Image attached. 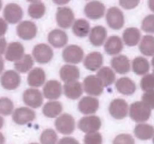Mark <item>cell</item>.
Returning <instances> with one entry per match:
<instances>
[{
    "instance_id": "6da1fadb",
    "label": "cell",
    "mask_w": 154,
    "mask_h": 144,
    "mask_svg": "<svg viewBox=\"0 0 154 144\" xmlns=\"http://www.w3.org/2000/svg\"><path fill=\"white\" fill-rule=\"evenodd\" d=\"M130 118L136 122L147 121L151 116V109L144 102L136 101L130 105L129 109Z\"/></svg>"
},
{
    "instance_id": "7a4b0ae2",
    "label": "cell",
    "mask_w": 154,
    "mask_h": 144,
    "mask_svg": "<svg viewBox=\"0 0 154 144\" xmlns=\"http://www.w3.org/2000/svg\"><path fill=\"white\" fill-rule=\"evenodd\" d=\"M106 22L114 30H119L124 26L125 18L123 11L117 7H111L106 13Z\"/></svg>"
},
{
    "instance_id": "3957f363",
    "label": "cell",
    "mask_w": 154,
    "mask_h": 144,
    "mask_svg": "<svg viewBox=\"0 0 154 144\" xmlns=\"http://www.w3.org/2000/svg\"><path fill=\"white\" fill-rule=\"evenodd\" d=\"M55 127L63 134H71L75 129V118L69 113L62 114L56 119Z\"/></svg>"
},
{
    "instance_id": "277c9868",
    "label": "cell",
    "mask_w": 154,
    "mask_h": 144,
    "mask_svg": "<svg viewBox=\"0 0 154 144\" xmlns=\"http://www.w3.org/2000/svg\"><path fill=\"white\" fill-rule=\"evenodd\" d=\"M102 126V121L97 116H87L79 120L78 128L86 134L98 132Z\"/></svg>"
},
{
    "instance_id": "5b68a950",
    "label": "cell",
    "mask_w": 154,
    "mask_h": 144,
    "mask_svg": "<svg viewBox=\"0 0 154 144\" xmlns=\"http://www.w3.org/2000/svg\"><path fill=\"white\" fill-rule=\"evenodd\" d=\"M83 86L85 92L90 96H99L103 92L104 86L96 75L86 76Z\"/></svg>"
},
{
    "instance_id": "8992f818",
    "label": "cell",
    "mask_w": 154,
    "mask_h": 144,
    "mask_svg": "<svg viewBox=\"0 0 154 144\" xmlns=\"http://www.w3.org/2000/svg\"><path fill=\"white\" fill-rule=\"evenodd\" d=\"M32 56L38 63L46 64L51 62L54 57V51L49 45L38 44L33 48Z\"/></svg>"
},
{
    "instance_id": "52a82bcc",
    "label": "cell",
    "mask_w": 154,
    "mask_h": 144,
    "mask_svg": "<svg viewBox=\"0 0 154 144\" xmlns=\"http://www.w3.org/2000/svg\"><path fill=\"white\" fill-rule=\"evenodd\" d=\"M84 52L81 46L71 44L66 46L63 51V58L65 62L72 64H78L84 59Z\"/></svg>"
},
{
    "instance_id": "ba28073f",
    "label": "cell",
    "mask_w": 154,
    "mask_h": 144,
    "mask_svg": "<svg viewBox=\"0 0 154 144\" xmlns=\"http://www.w3.org/2000/svg\"><path fill=\"white\" fill-rule=\"evenodd\" d=\"M56 18L58 26L63 28H70L75 22L73 10L66 6H61L57 8Z\"/></svg>"
},
{
    "instance_id": "9c48e42d",
    "label": "cell",
    "mask_w": 154,
    "mask_h": 144,
    "mask_svg": "<svg viewBox=\"0 0 154 144\" xmlns=\"http://www.w3.org/2000/svg\"><path fill=\"white\" fill-rule=\"evenodd\" d=\"M3 16L6 22L11 24H16L22 20L23 11L19 4L16 3H9L5 7Z\"/></svg>"
},
{
    "instance_id": "30bf717a",
    "label": "cell",
    "mask_w": 154,
    "mask_h": 144,
    "mask_svg": "<svg viewBox=\"0 0 154 144\" xmlns=\"http://www.w3.org/2000/svg\"><path fill=\"white\" fill-rule=\"evenodd\" d=\"M129 109L127 102L122 98L114 99L109 105L110 114L116 119H123L126 118L129 112Z\"/></svg>"
},
{
    "instance_id": "8fae6325",
    "label": "cell",
    "mask_w": 154,
    "mask_h": 144,
    "mask_svg": "<svg viewBox=\"0 0 154 144\" xmlns=\"http://www.w3.org/2000/svg\"><path fill=\"white\" fill-rule=\"evenodd\" d=\"M35 118V112L28 107L17 108L12 113V119L16 124L23 125L32 122Z\"/></svg>"
},
{
    "instance_id": "7c38bea8",
    "label": "cell",
    "mask_w": 154,
    "mask_h": 144,
    "mask_svg": "<svg viewBox=\"0 0 154 144\" xmlns=\"http://www.w3.org/2000/svg\"><path fill=\"white\" fill-rule=\"evenodd\" d=\"M21 78L18 72L14 70H8L0 77L1 85L5 89L14 90L19 87Z\"/></svg>"
},
{
    "instance_id": "4fadbf2b",
    "label": "cell",
    "mask_w": 154,
    "mask_h": 144,
    "mask_svg": "<svg viewBox=\"0 0 154 144\" xmlns=\"http://www.w3.org/2000/svg\"><path fill=\"white\" fill-rule=\"evenodd\" d=\"M17 34L23 40H32L37 34V26L32 21H23L17 26Z\"/></svg>"
},
{
    "instance_id": "5bb4252c",
    "label": "cell",
    "mask_w": 154,
    "mask_h": 144,
    "mask_svg": "<svg viewBox=\"0 0 154 144\" xmlns=\"http://www.w3.org/2000/svg\"><path fill=\"white\" fill-rule=\"evenodd\" d=\"M23 100L25 104L32 108H38L43 104V95L38 89L27 88L23 94Z\"/></svg>"
},
{
    "instance_id": "9a60e30c",
    "label": "cell",
    "mask_w": 154,
    "mask_h": 144,
    "mask_svg": "<svg viewBox=\"0 0 154 144\" xmlns=\"http://www.w3.org/2000/svg\"><path fill=\"white\" fill-rule=\"evenodd\" d=\"M105 12V6L99 1L89 2L84 7V13L86 16L92 20H98L104 16Z\"/></svg>"
},
{
    "instance_id": "2e32d148",
    "label": "cell",
    "mask_w": 154,
    "mask_h": 144,
    "mask_svg": "<svg viewBox=\"0 0 154 144\" xmlns=\"http://www.w3.org/2000/svg\"><path fill=\"white\" fill-rule=\"evenodd\" d=\"M99 107V101L97 98L91 96H86L81 98L78 103V110L85 115L93 114Z\"/></svg>"
},
{
    "instance_id": "e0dca14e",
    "label": "cell",
    "mask_w": 154,
    "mask_h": 144,
    "mask_svg": "<svg viewBox=\"0 0 154 144\" xmlns=\"http://www.w3.org/2000/svg\"><path fill=\"white\" fill-rule=\"evenodd\" d=\"M24 46L20 42H11L7 46L5 57L9 62H17L24 56Z\"/></svg>"
},
{
    "instance_id": "ac0fdd59",
    "label": "cell",
    "mask_w": 154,
    "mask_h": 144,
    "mask_svg": "<svg viewBox=\"0 0 154 144\" xmlns=\"http://www.w3.org/2000/svg\"><path fill=\"white\" fill-rule=\"evenodd\" d=\"M62 85L58 80H51L45 83L43 88V94L47 99L56 100L62 94Z\"/></svg>"
},
{
    "instance_id": "d6986e66",
    "label": "cell",
    "mask_w": 154,
    "mask_h": 144,
    "mask_svg": "<svg viewBox=\"0 0 154 144\" xmlns=\"http://www.w3.org/2000/svg\"><path fill=\"white\" fill-rule=\"evenodd\" d=\"M48 40L54 47L62 48L66 46L68 43V35L63 30L56 28L49 32Z\"/></svg>"
},
{
    "instance_id": "ffe728a7",
    "label": "cell",
    "mask_w": 154,
    "mask_h": 144,
    "mask_svg": "<svg viewBox=\"0 0 154 144\" xmlns=\"http://www.w3.org/2000/svg\"><path fill=\"white\" fill-rule=\"evenodd\" d=\"M111 67L117 73L120 74H125L130 71V60L124 55H118L111 58Z\"/></svg>"
},
{
    "instance_id": "44dd1931",
    "label": "cell",
    "mask_w": 154,
    "mask_h": 144,
    "mask_svg": "<svg viewBox=\"0 0 154 144\" xmlns=\"http://www.w3.org/2000/svg\"><path fill=\"white\" fill-rule=\"evenodd\" d=\"M60 76L62 80L66 82L78 81L80 77V70L73 64H65L60 68Z\"/></svg>"
},
{
    "instance_id": "7402d4cb",
    "label": "cell",
    "mask_w": 154,
    "mask_h": 144,
    "mask_svg": "<svg viewBox=\"0 0 154 144\" xmlns=\"http://www.w3.org/2000/svg\"><path fill=\"white\" fill-rule=\"evenodd\" d=\"M107 38V30L102 26H96L90 30L89 40L95 46H100L105 43Z\"/></svg>"
},
{
    "instance_id": "603a6c76",
    "label": "cell",
    "mask_w": 154,
    "mask_h": 144,
    "mask_svg": "<svg viewBox=\"0 0 154 144\" xmlns=\"http://www.w3.org/2000/svg\"><path fill=\"white\" fill-rule=\"evenodd\" d=\"M103 64V56L100 52H92L85 57L84 65L87 70L96 71Z\"/></svg>"
},
{
    "instance_id": "cb8c5ba5",
    "label": "cell",
    "mask_w": 154,
    "mask_h": 144,
    "mask_svg": "<svg viewBox=\"0 0 154 144\" xmlns=\"http://www.w3.org/2000/svg\"><path fill=\"white\" fill-rule=\"evenodd\" d=\"M105 50L108 55L115 56L120 53L123 48V40L119 36L112 35L108 38L105 43Z\"/></svg>"
},
{
    "instance_id": "d4e9b609",
    "label": "cell",
    "mask_w": 154,
    "mask_h": 144,
    "mask_svg": "<svg viewBox=\"0 0 154 144\" xmlns=\"http://www.w3.org/2000/svg\"><path fill=\"white\" fill-rule=\"evenodd\" d=\"M63 91L65 95L68 98L76 100L82 95L84 88L81 82L75 81V82H66L63 86Z\"/></svg>"
},
{
    "instance_id": "484cf974",
    "label": "cell",
    "mask_w": 154,
    "mask_h": 144,
    "mask_svg": "<svg viewBox=\"0 0 154 144\" xmlns=\"http://www.w3.org/2000/svg\"><path fill=\"white\" fill-rule=\"evenodd\" d=\"M46 80L45 72L42 68H35L31 70L27 76L28 84L32 87H40L45 83Z\"/></svg>"
},
{
    "instance_id": "4316f807",
    "label": "cell",
    "mask_w": 154,
    "mask_h": 144,
    "mask_svg": "<svg viewBox=\"0 0 154 144\" xmlns=\"http://www.w3.org/2000/svg\"><path fill=\"white\" fill-rule=\"evenodd\" d=\"M115 86L117 91L124 95H131L134 94L136 90L135 82L126 76H123L117 80Z\"/></svg>"
},
{
    "instance_id": "83f0119b",
    "label": "cell",
    "mask_w": 154,
    "mask_h": 144,
    "mask_svg": "<svg viewBox=\"0 0 154 144\" xmlns=\"http://www.w3.org/2000/svg\"><path fill=\"white\" fill-rule=\"evenodd\" d=\"M141 32L135 27H129L123 33V40L125 44L129 46H136L141 39Z\"/></svg>"
},
{
    "instance_id": "f1b7e54d",
    "label": "cell",
    "mask_w": 154,
    "mask_h": 144,
    "mask_svg": "<svg viewBox=\"0 0 154 144\" xmlns=\"http://www.w3.org/2000/svg\"><path fill=\"white\" fill-rule=\"evenodd\" d=\"M135 136L141 140H147L154 136V128L149 124L139 123L134 130Z\"/></svg>"
},
{
    "instance_id": "f546056e",
    "label": "cell",
    "mask_w": 154,
    "mask_h": 144,
    "mask_svg": "<svg viewBox=\"0 0 154 144\" xmlns=\"http://www.w3.org/2000/svg\"><path fill=\"white\" fill-rule=\"evenodd\" d=\"M63 111V105L57 100H51L48 102L43 106L42 112L48 118H55L58 116Z\"/></svg>"
},
{
    "instance_id": "4dcf8cb0",
    "label": "cell",
    "mask_w": 154,
    "mask_h": 144,
    "mask_svg": "<svg viewBox=\"0 0 154 144\" xmlns=\"http://www.w3.org/2000/svg\"><path fill=\"white\" fill-rule=\"evenodd\" d=\"M90 25L87 20L84 19H78L72 25V32L79 38H85L90 32Z\"/></svg>"
},
{
    "instance_id": "1f68e13d",
    "label": "cell",
    "mask_w": 154,
    "mask_h": 144,
    "mask_svg": "<svg viewBox=\"0 0 154 144\" xmlns=\"http://www.w3.org/2000/svg\"><path fill=\"white\" fill-rule=\"evenodd\" d=\"M96 76L100 80L104 87H108L114 83L116 78L114 70L108 67H104L99 69Z\"/></svg>"
},
{
    "instance_id": "d6a6232c",
    "label": "cell",
    "mask_w": 154,
    "mask_h": 144,
    "mask_svg": "<svg viewBox=\"0 0 154 144\" xmlns=\"http://www.w3.org/2000/svg\"><path fill=\"white\" fill-rule=\"evenodd\" d=\"M132 67V70L135 74L146 75L150 70V63L147 58L142 56H138L133 59Z\"/></svg>"
},
{
    "instance_id": "836d02e7",
    "label": "cell",
    "mask_w": 154,
    "mask_h": 144,
    "mask_svg": "<svg viewBox=\"0 0 154 144\" xmlns=\"http://www.w3.org/2000/svg\"><path fill=\"white\" fill-rule=\"evenodd\" d=\"M139 50L142 54L147 56H154V37L147 34L143 37L140 42Z\"/></svg>"
},
{
    "instance_id": "e575fe53",
    "label": "cell",
    "mask_w": 154,
    "mask_h": 144,
    "mask_svg": "<svg viewBox=\"0 0 154 144\" xmlns=\"http://www.w3.org/2000/svg\"><path fill=\"white\" fill-rule=\"evenodd\" d=\"M34 64L33 58L29 54H26L21 59L14 62V68L19 73L26 74L29 71Z\"/></svg>"
},
{
    "instance_id": "d590c367",
    "label": "cell",
    "mask_w": 154,
    "mask_h": 144,
    "mask_svg": "<svg viewBox=\"0 0 154 144\" xmlns=\"http://www.w3.org/2000/svg\"><path fill=\"white\" fill-rule=\"evenodd\" d=\"M46 11L45 4L42 2H32L28 8V14L33 19H40Z\"/></svg>"
},
{
    "instance_id": "8d00e7d4",
    "label": "cell",
    "mask_w": 154,
    "mask_h": 144,
    "mask_svg": "<svg viewBox=\"0 0 154 144\" xmlns=\"http://www.w3.org/2000/svg\"><path fill=\"white\" fill-rule=\"evenodd\" d=\"M57 140L58 136L52 128L44 130L40 136V142L42 144H57Z\"/></svg>"
},
{
    "instance_id": "74e56055",
    "label": "cell",
    "mask_w": 154,
    "mask_h": 144,
    "mask_svg": "<svg viewBox=\"0 0 154 144\" xmlns=\"http://www.w3.org/2000/svg\"><path fill=\"white\" fill-rule=\"evenodd\" d=\"M14 110L13 101L6 97L0 98V114L3 116H9Z\"/></svg>"
},
{
    "instance_id": "f35d334b",
    "label": "cell",
    "mask_w": 154,
    "mask_h": 144,
    "mask_svg": "<svg viewBox=\"0 0 154 144\" xmlns=\"http://www.w3.org/2000/svg\"><path fill=\"white\" fill-rule=\"evenodd\" d=\"M141 88L143 91L148 92L154 90V74H149L144 75L141 80Z\"/></svg>"
},
{
    "instance_id": "ab89813d",
    "label": "cell",
    "mask_w": 154,
    "mask_h": 144,
    "mask_svg": "<svg viewBox=\"0 0 154 144\" xmlns=\"http://www.w3.org/2000/svg\"><path fill=\"white\" fill-rule=\"evenodd\" d=\"M141 28L145 32L154 34V14H149L144 18L141 22Z\"/></svg>"
},
{
    "instance_id": "60d3db41",
    "label": "cell",
    "mask_w": 154,
    "mask_h": 144,
    "mask_svg": "<svg viewBox=\"0 0 154 144\" xmlns=\"http://www.w3.org/2000/svg\"><path fill=\"white\" fill-rule=\"evenodd\" d=\"M102 136L99 132L87 134L84 136V144H102Z\"/></svg>"
},
{
    "instance_id": "b9f144b4",
    "label": "cell",
    "mask_w": 154,
    "mask_h": 144,
    "mask_svg": "<svg viewBox=\"0 0 154 144\" xmlns=\"http://www.w3.org/2000/svg\"><path fill=\"white\" fill-rule=\"evenodd\" d=\"M113 144H135V140L129 134H120L114 138Z\"/></svg>"
},
{
    "instance_id": "7bdbcfd3",
    "label": "cell",
    "mask_w": 154,
    "mask_h": 144,
    "mask_svg": "<svg viewBox=\"0 0 154 144\" xmlns=\"http://www.w3.org/2000/svg\"><path fill=\"white\" fill-rule=\"evenodd\" d=\"M141 99L143 102L150 106V109H154V90L145 92L142 94Z\"/></svg>"
},
{
    "instance_id": "ee69618b",
    "label": "cell",
    "mask_w": 154,
    "mask_h": 144,
    "mask_svg": "<svg viewBox=\"0 0 154 144\" xmlns=\"http://www.w3.org/2000/svg\"><path fill=\"white\" fill-rule=\"evenodd\" d=\"M139 1H126V0H121L119 2V4L125 9H132L135 8L139 4Z\"/></svg>"
},
{
    "instance_id": "f6af8a7d",
    "label": "cell",
    "mask_w": 154,
    "mask_h": 144,
    "mask_svg": "<svg viewBox=\"0 0 154 144\" xmlns=\"http://www.w3.org/2000/svg\"><path fill=\"white\" fill-rule=\"evenodd\" d=\"M57 144H80L79 142L75 138L66 136L63 137L57 142Z\"/></svg>"
},
{
    "instance_id": "bcb514c9",
    "label": "cell",
    "mask_w": 154,
    "mask_h": 144,
    "mask_svg": "<svg viewBox=\"0 0 154 144\" xmlns=\"http://www.w3.org/2000/svg\"><path fill=\"white\" fill-rule=\"evenodd\" d=\"M7 30H8L7 22H6L4 19L0 17V37L2 38V36L5 34Z\"/></svg>"
},
{
    "instance_id": "7dc6e473",
    "label": "cell",
    "mask_w": 154,
    "mask_h": 144,
    "mask_svg": "<svg viewBox=\"0 0 154 144\" xmlns=\"http://www.w3.org/2000/svg\"><path fill=\"white\" fill-rule=\"evenodd\" d=\"M7 49V42L5 38H0V56L5 52Z\"/></svg>"
},
{
    "instance_id": "c3c4849f",
    "label": "cell",
    "mask_w": 154,
    "mask_h": 144,
    "mask_svg": "<svg viewBox=\"0 0 154 144\" xmlns=\"http://www.w3.org/2000/svg\"><path fill=\"white\" fill-rule=\"evenodd\" d=\"M4 60H3V58L0 56V74L2 73L3 70H4Z\"/></svg>"
},
{
    "instance_id": "681fc988",
    "label": "cell",
    "mask_w": 154,
    "mask_h": 144,
    "mask_svg": "<svg viewBox=\"0 0 154 144\" xmlns=\"http://www.w3.org/2000/svg\"><path fill=\"white\" fill-rule=\"evenodd\" d=\"M147 4H148V6L150 10L154 12V0H150V1H148Z\"/></svg>"
},
{
    "instance_id": "f907efd6",
    "label": "cell",
    "mask_w": 154,
    "mask_h": 144,
    "mask_svg": "<svg viewBox=\"0 0 154 144\" xmlns=\"http://www.w3.org/2000/svg\"><path fill=\"white\" fill-rule=\"evenodd\" d=\"M5 136L2 134V133L0 132V144H5Z\"/></svg>"
},
{
    "instance_id": "816d5d0a",
    "label": "cell",
    "mask_w": 154,
    "mask_h": 144,
    "mask_svg": "<svg viewBox=\"0 0 154 144\" xmlns=\"http://www.w3.org/2000/svg\"><path fill=\"white\" fill-rule=\"evenodd\" d=\"M3 125H4V118L0 116V129L3 127Z\"/></svg>"
},
{
    "instance_id": "f5cc1de1",
    "label": "cell",
    "mask_w": 154,
    "mask_h": 144,
    "mask_svg": "<svg viewBox=\"0 0 154 144\" xmlns=\"http://www.w3.org/2000/svg\"><path fill=\"white\" fill-rule=\"evenodd\" d=\"M54 3H57L58 4H66V3L69 2V1H66V2H57V1H54Z\"/></svg>"
},
{
    "instance_id": "db71d44e",
    "label": "cell",
    "mask_w": 154,
    "mask_h": 144,
    "mask_svg": "<svg viewBox=\"0 0 154 144\" xmlns=\"http://www.w3.org/2000/svg\"><path fill=\"white\" fill-rule=\"evenodd\" d=\"M152 65H153V74H154V56H153V59H152Z\"/></svg>"
},
{
    "instance_id": "11a10c76",
    "label": "cell",
    "mask_w": 154,
    "mask_h": 144,
    "mask_svg": "<svg viewBox=\"0 0 154 144\" xmlns=\"http://www.w3.org/2000/svg\"><path fill=\"white\" fill-rule=\"evenodd\" d=\"M2 7V2L0 1V10H1Z\"/></svg>"
},
{
    "instance_id": "9f6ffc18",
    "label": "cell",
    "mask_w": 154,
    "mask_h": 144,
    "mask_svg": "<svg viewBox=\"0 0 154 144\" xmlns=\"http://www.w3.org/2000/svg\"><path fill=\"white\" fill-rule=\"evenodd\" d=\"M29 144H38V143H36V142H32V143H29Z\"/></svg>"
},
{
    "instance_id": "6f0895ef",
    "label": "cell",
    "mask_w": 154,
    "mask_h": 144,
    "mask_svg": "<svg viewBox=\"0 0 154 144\" xmlns=\"http://www.w3.org/2000/svg\"><path fill=\"white\" fill-rule=\"evenodd\" d=\"M153 144H154V136H153Z\"/></svg>"
}]
</instances>
